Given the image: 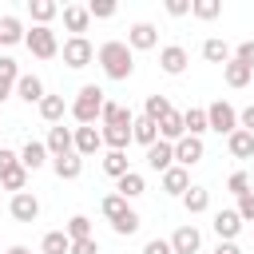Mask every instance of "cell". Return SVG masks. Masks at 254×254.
<instances>
[{
	"label": "cell",
	"mask_w": 254,
	"mask_h": 254,
	"mask_svg": "<svg viewBox=\"0 0 254 254\" xmlns=\"http://www.w3.org/2000/svg\"><path fill=\"white\" fill-rule=\"evenodd\" d=\"M95 60H99V67H103L107 79H131V71H135V52L127 48V40H107V44H99Z\"/></svg>",
	"instance_id": "6da1fadb"
},
{
	"label": "cell",
	"mask_w": 254,
	"mask_h": 254,
	"mask_svg": "<svg viewBox=\"0 0 254 254\" xmlns=\"http://www.w3.org/2000/svg\"><path fill=\"white\" fill-rule=\"evenodd\" d=\"M103 107H107V99H103V87H95V83H83V87L75 91L71 115H75V123H79V127H95V119H103Z\"/></svg>",
	"instance_id": "7a4b0ae2"
},
{
	"label": "cell",
	"mask_w": 254,
	"mask_h": 254,
	"mask_svg": "<svg viewBox=\"0 0 254 254\" xmlns=\"http://www.w3.org/2000/svg\"><path fill=\"white\" fill-rule=\"evenodd\" d=\"M206 123H210V131H218V135H234V131H238V111H234L226 99H218V103L206 107Z\"/></svg>",
	"instance_id": "3957f363"
},
{
	"label": "cell",
	"mask_w": 254,
	"mask_h": 254,
	"mask_svg": "<svg viewBox=\"0 0 254 254\" xmlns=\"http://www.w3.org/2000/svg\"><path fill=\"white\" fill-rule=\"evenodd\" d=\"M24 44H28V52H32L36 60H52V56L60 52V40H56V32H52V28H32Z\"/></svg>",
	"instance_id": "277c9868"
},
{
	"label": "cell",
	"mask_w": 254,
	"mask_h": 254,
	"mask_svg": "<svg viewBox=\"0 0 254 254\" xmlns=\"http://www.w3.org/2000/svg\"><path fill=\"white\" fill-rule=\"evenodd\" d=\"M91 60H95V48H91L87 36H71V40H64V64H67V67H87Z\"/></svg>",
	"instance_id": "5b68a950"
},
{
	"label": "cell",
	"mask_w": 254,
	"mask_h": 254,
	"mask_svg": "<svg viewBox=\"0 0 254 254\" xmlns=\"http://www.w3.org/2000/svg\"><path fill=\"white\" fill-rule=\"evenodd\" d=\"M155 44H159V28L155 24H147V20L131 24V32H127V48L131 52H151Z\"/></svg>",
	"instance_id": "8992f818"
},
{
	"label": "cell",
	"mask_w": 254,
	"mask_h": 254,
	"mask_svg": "<svg viewBox=\"0 0 254 254\" xmlns=\"http://www.w3.org/2000/svg\"><path fill=\"white\" fill-rule=\"evenodd\" d=\"M48 155L52 159H60V155H71L75 151V131H67L64 123H56V127H48Z\"/></svg>",
	"instance_id": "52a82bcc"
},
{
	"label": "cell",
	"mask_w": 254,
	"mask_h": 254,
	"mask_svg": "<svg viewBox=\"0 0 254 254\" xmlns=\"http://www.w3.org/2000/svg\"><path fill=\"white\" fill-rule=\"evenodd\" d=\"M202 155H206V147H202L198 135H183V139L175 143V167H194Z\"/></svg>",
	"instance_id": "ba28073f"
},
{
	"label": "cell",
	"mask_w": 254,
	"mask_h": 254,
	"mask_svg": "<svg viewBox=\"0 0 254 254\" xmlns=\"http://www.w3.org/2000/svg\"><path fill=\"white\" fill-rule=\"evenodd\" d=\"M8 210H12L16 222H36V218H40V198H36L32 190H20V194H12Z\"/></svg>",
	"instance_id": "9c48e42d"
},
{
	"label": "cell",
	"mask_w": 254,
	"mask_h": 254,
	"mask_svg": "<svg viewBox=\"0 0 254 254\" xmlns=\"http://www.w3.org/2000/svg\"><path fill=\"white\" fill-rule=\"evenodd\" d=\"M187 64H190V56H187V48H183V44H167V48L159 52V67H163L167 75H183V71H187Z\"/></svg>",
	"instance_id": "30bf717a"
},
{
	"label": "cell",
	"mask_w": 254,
	"mask_h": 254,
	"mask_svg": "<svg viewBox=\"0 0 254 254\" xmlns=\"http://www.w3.org/2000/svg\"><path fill=\"white\" fill-rule=\"evenodd\" d=\"M198 246H202V234H198V226H190V222L171 234V250H175V254H198Z\"/></svg>",
	"instance_id": "8fae6325"
},
{
	"label": "cell",
	"mask_w": 254,
	"mask_h": 254,
	"mask_svg": "<svg viewBox=\"0 0 254 254\" xmlns=\"http://www.w3.org/2000/svg\"><path fill=\"white\" fill-rule=\"evenodd\" d=\"M210 226H214L218 242H234V238H238V230H242V218H238V210H218Z\"/></svg>",
	"instance_id": "7c38bea8"
},
{
	"label": "cell",
	"mask_w": 254,
	"mask_h": 254,
	"mask_svg": "<svg viewBox=\"0 0 254 254\" xmlns=\"http://www.w3.org/2000/svg\"><path fill=\"white\" fill-rule=\"evenodd\" d=\"M147 167L159 171V175L171 171V167H175V143H163V139H159L155 147H147Z\"/></svg>",
	"instance_id": "4fadbf2b"
},
{
	"label": "cell",
	"mask_w": 254,
	"mask_h": 254,
	"mask_svg": "<svg viewBox=\"0 0 254 254\" xmlns=\"http://www.w3.org/2000/svg\"><path fill=\"white\" fill-rule=\"evenodd\" d=\"M16 95H20L24 103H36V107H40V99H44L48 91H44V79L28 71V75H20V79H16Z\"/></svg>",
	"instance_id": "5bb4252c"
},
{
	"label": "cell",
	"mask_w": 254,
	"mask_h": 254,
	"mask_svg": "<svg viewBox=\"0 0 254 254\" xmlns=\"http://www.w3.org/2000/svg\"><path fill=\"white\" fill-rule=\"evenodd\" d=\"M99 147H103V131H95V127H75V155H79V159L95 155Z\"/></svg>",
	"instance_id": "9a60e30c"
},
{
	"label": "cell",
	"mask_w": 254,
	"mask_h": 254,
	"mask_svg": "<svg viewBox=\"0 0 254 254\" xmlns=\"http://www.w3.org/2000/svg\"><path fill=\"white\" fill-rule=\"evenodd\" d=\"M44 163H48V143L28 139V143H24V151H20V167H24V171H40Z\"/></svg>",
	"instance_id": "2e32d148"
},
{
	"label": "cell",
	"mask_w": 254,
	"mask_h": 254,
	"mask_svg": "<svg viewBox=\"0 0 254 254\" xmlns=\"http://www.w3.org/2000/svg\"><path fill=\"white\" fill-rule=\"evenodd\" d=\"M87 24H91V12H87L83 4H67V8H64V28H67L71 36H83Z\"/></svg>",
	"instance_id": "e0dca14e"
},
{
	"label": "cell",
	"mask_w": 254,
	"mask_h": 254,
	"mask_svg": "<svg viewBox=\"0 0 254 254\" xmlns=\"http://www.w3.org/2000/svg\"><path fill=\"white\" fill-rule=\"evenodd\" d=\"M163 190L183 198V194L190 190V175H187V167H171V171H163Z\"/></svg>",
	"instance_id": "ac0fdd59"
},
{
	"label": "cell",
	"mask_w": 254,
	"mask_h": 254,
	"mask_svg": "<svg viewBox=\"0 0 254 254\" xmlns=\"http://www.w3.org/2000/svg\"><path fill=\"white\" fill-rule=\"evenodd\" d=\"M16 79H20V64H16L12 56H0V103H4L8 95H12Z\"/></svg>",
	"instance_id": "d6986e66"
},
{
	"label": "cell",
	"mask_w": 254,
	"mask_h": 254,
	"mask_svg": "<svg viewBox=\"0 0 254 254\" xmlns=\"http://www.w3.org/2000/svg\"><path fill=\"white\" fill-rule=\"evenodd\" d=\"M131 139L143 143V147H155V143H159V123H151L147 115H139V119L131 123Z\"/></svg>",
	"instance_id": "ffe728a7"
},
{
	"label": "cell",
	"mask_w": 254,
	"mask_h": 254,
	"mask_svg": "<svg viewBox=\"0 0 254 254\" xmlns=\"http://www.w3.org/2000/svg\"><path fill=\"white\" fill-rule=\"evenodd\" d=\"M183 135H187V123H183V115H179V111H171V115L159 123V139H163V143H179Z\"/></svg>",
	"instance_id": "44dd1931"
},
{
	"label": "cell",
	"mask_w": 254,
	"mask_h": 254,
	"mask_svg": "<svg viewBox=\"0 0 254 254\" xmlns=\"http://www.w3.org/2000/svg\"><path fill=\"white\" fill-rule=\"evenodd\" d=\"M52 171L60 175V179H79L83 175V159L71 151V155H60V159H52Z\"/></svg>",
	"instance_id": "7402d4cb"
},
{
	"label": "cell",
	"mask_w": 254,
	"mask_h": 254,
	"mask_svg": "<svg viewBox=\"0 0 254 254\" xmlns=\"http://www.w3.org/2000/svg\"><path fill=\"white\" fill-rule=\"evenodd\" d=\"M226 147H230V155H234V159H250V155H254V135L238 127L234 135H226Z\"/></svg>",
	"instance_id": "603a6c76"
},
{
	"label": "cell",
	"mask_w": 254,
	"mask_h": 254,
	"mask_svg": "<svg viewBox=\"0 0 254 254\" xmlns=\"http://www.w3.org/2000/svg\"><path fill=\"white\" fill-rule=\"evenodd\" d=\"M171 111H175V107H171V99H167V95H147V103H143V115H147L151 123H163Z\"/></svg>",
	"instance_id": "cb8c5ba5"
},
{
	"label": "cell",
	"mask_w": 254,
	"mask_h": 254,
	"mask_svg": "<svg viewBox=\"0 0 254 254\" xmlns=\"http://www.w3.org/2000/svg\"><path fill=\"white\" fill-rule=\"evenodd\" d=\"M135 123V115L123 107V103H111L107 99V107H103V127H131Z\"/></svg>",
	"instance_id": "d4e9b609"
},
{
	"label": "cell",
	"mask_w": 254,
	"mask_h": 254,
	"mask_svg": "<svg viewBox=\"0 0 254 254\" xmlns=\"http://www.w3.org/2000/svg\"><path fill=\"white\" fill-rule=\"evenodd\" d=\"M147 190V183H143V175L139 171H127L119 183H115V194H123V198H139Z\"/></svg>",
	"instance_id": "484cf974"
},
{
	"label": "cell",
	"mask_w": 254,
	"mask_h": 254,
	"mask_svg": "<svg viewBox=\"0 0 254 254\" xmlns=\"http://www.w3.org/2000/svg\"><path fill=\"white\" fill-rule=\"evenodd\" d=\"M183 206H187V214H202V210H210V190H206V187H190V190L183 194Z\"/></svg>",
	"instance_id": "4316f807"
},
{
	"label": "cell",
	"mask_w": 254,
	"mask_h": 254,
	"mask_svg": "<svg viewBox=\"0 0 254 254\" xmlns=\"http://www.w3.org/2000/svg\"><path fill=\"white\" fill-rule=\"evenodd\" d=\"M40 254H71V238L64 230H48L40 242Z\"/></svg>",
	"instance_id": "83f0119b"
},
{
	"label": "cell",
	"mask_w": 254,
	"mask_h": 254,
	"mask_svg": "<svg viewBox=\"0 0 254 254\" xmlns=\"http://www.w3.org/2000/svg\"><path fill=\"white\" fill-rule=\"evenodd\" d=\"M28 12H32V20H36V28H48V20L60 12V4H56V0H28Z\"/></svg>",
	"instance_id": "f1b7e54d"
},
{
	"label": "cell",
	"mask_w": 254,
	"mask_h": 254,
	"mask_svg": "<svg viewBox=\"0 0 254 254\" xmlns=\"http://www.w3.org/2000/svg\"><path fill=\"white\" fill-rule=\"evenodd\" d=\"M222 75H226V83H230V87H246L254 71H250V67L242 64V60H234V56H230V64L222 67Z\"/></svg>",
	"instance_id": "f546056e"
},
{
	"label": "cell",
	"mask_w": 254,
	"mask_h": 254,
	"mask_svg": "<svg viewBox=\"0 0 254 254\" xmlns=\"http://www.w3.org/2000/svg\"><path fill=\"white\" fill-rule=\"evenodd\" d=\"M64 111H67V107H64V95H44V99H40V115H44V123L56 127V123L64 119Z\"/></svg>",
	"instance_id": "4dcf8cb0"
},
{
	"label": "cell",
	"mask_w": 254,
	"mask_h": 254,
	"mask_svg": "<svg viewBox=\"0 0 254 254\" xmlns=\"http://www.w3.org/2000/svg\"><path fill=\"white\" fill-rule=\"evenodd\" d=\"M183 123H187V135H198V139H202V131H210V123H206V107H190V111H183Z\"/></svg>",
	"instance_id": "1f68e13d"
},
{
	"label": "cell",
	"mask_w": 254,
	"mask_h": 254,
	"mask_svg": "<svg viewBox=\"0 0 254 254\" xmlns=\"http://www.w3.org/2000/svg\"><path fill=\"white\" fill-rule=\"evenodd\" d=\"M103 171L119 183V179L131 171V167H127V151H107V155H103Z\"/></svg>",
	"instance_id": "d6a6232c"
},
{
	"label": "cell",
	"mask_w": 254,
	"mask_h": 254,
	"mask_svg": "<svg viewBox=\"0 0 254 254\" xmlns=\"http://www.w3.org/2000/svg\"><path fill=\"white\" fill-rule=\"evenodd\" d=\"M20 40H28L24 24H20L16 16H4V20H0V44H20Z\"/></svg>",
	"instance_id": "836d02e7"
},
{
	"label": "cell",
	"mask_w": 254,
	"mask_h": 254,
	"mask_svg": "<svg viewBox=\"0 0 254 254\" xmlns=\"http://www.w3.org/2000/svg\"><path fill=\"white\" fill-rule=\"evenodd\" d=\"M103 143H107L111 151H127V143H131V127H103Z\"/></svg>",
	"instance_id": "e575fe53"
},
{
	"label": "cell",
	"mask_w": 254,
	"mask_h": 254,
	"mask_svg": "<svg viewBox=\"0 0 254 254\" xmlns=\"http://www.w3.org/2000/svg\"><path fill=\"white\" fill-rule=\"evenodd\" d=\"M0 187H4V190H12V194H20V190L28 187V171H24V167L4 171V175H0Z\"/></svg>",
	"instance_id": "d590c367"
},
{
	"label": "cell",
	"mask_w": 254,
	"mask_h": 254,
	"mask_svg": "<svg viewBox=\"0 0 254 254\" xmlns=\"http://www.w3.org/2000/svg\"><path fill=\"white\" fill-rule=\"evenodd\" d=\"M99 210H103V218H111V222H115V218H119V214H127L131 206H127V198H123V194H103Z\"/></svg>",
	"instance_id": "8d00e7d4"
},
{
	"label": "cell",
	"mask_w": 254,
	"mask_h": 254,
	"mask_svg": "<svg viewBox=\"0 0 254 254\" xmlns=\"http://www.w3.org/2000/svg\"><path fill=\"white\" fill-rule=\"evenodd\" d=\"M64 234H67L71 242H79V238H91V218H87V214H71Z\"/></svg>",
	"instance_id": "74e56055"
},
{
	"label": "cell",
	"mask_w": 254,
	"mask_h": 254,
	"mask_svg": "<svg viewBox=\"0 0 254 254\" xmlns=\"http://www.w3.org/2000/svg\"><path fill=\"white\" fill-rule=\"evenodd\" d=\"M202 56H206L210 64H222V67L230 64V48H226L222 40H206V44H202Z\"/></svg>",
	"instance_id": "f35d334b"
},
{
	"label": "cell",
	"mask_w": 254,
	"mask_h": 254,
	"mask_svg": "<svg viewBox=\"0 0 254 254\" xmlns=\"http://www.w3.org/2000/svg\"><path fill=\"white\" fill-rule=\"evenodd\" d=\"M190 12H194L198 20H214V16L222 12V4H218V0H194V4H190Z\"/></svg>",
	"instance_id": "ab89813d"
},
{
	"label": "cell",
	"mask_w": 254,
	"mask_h": 254,
	"mask_svg": "<svg viewBox=\"0 0 254 254\" xmlns=\"http://www.w3.org/2000/svg\"><path fill=\"white\" fill-rule=\"evenodd\" d=\"M111 230H115V234H135V230H139V214H135V210L119 214V218L111 222Z\"/></svg>",
	"instance_id": "60d3db41"
},
{
	"label": "cell",
	"mask_w": 254,
	"mask_h": 254,
	"mask_svg": "<svg viewBox=\"0 0 254 254\" xmlns=\"http://www.w3.org/2000/svg\"><path fill=\"white\" fill-rule=\"evenodd\" d=\"M226 190H230V194H238V198H242V194H246V190H250V175H246V171H234V175H230V179H226Z\"/></svg>",
	"instance_id": "b9f144b4"
},
{
	"label": "cell",
	"mask_w": 254,
	"mask_h": 254,
	"mask_svg": "<svg viewBox=\"0 0 254 254\" xmlns=\"http://www.w3.org/2000/svg\"><path fill=\"white\" fill-rule=\"evenodd\" d=\"M87 12H91V20H107V16H115V0H91Z\"/></svg>",
	"instance_id": "7bdbcfd3"
},
{
	"label": "cell",
	"mask_w": 254,
	"mask_h": 254,
	"mask_svg": "<svg viewBox=\"0 0 254 254\" xmlns=\"http://www.w3.org/2000/svg\"><path fill=\"white\" fill-rule=\"evenodd\" d=\"M234 210H238V218H242V222H254V190H246V194L238 198V206H234Z\"/></svg>",
	"instance_id": "ee69618b"
},
{
	"label": "cell",
	"mask_w": 254,
	"mask_h": 254,
	"mask_svg": "<svg viewBox=\"0 0 254 254\" xmlns=\"http://www.w3.org/2000/svg\"><path fill=\"white\" fill-rule=\"evenodd\" d=\"M234 60H242V64L254 71V40H242V44L234 48Z\"/></svg>",
	"instance_id": "f6af8a7d"
},
{
	"label": "cell",
	"mask_w": 254,
	"mask_h": 254,
	"mask_svg": "<svg viewBox=\"0 0 254 254\" xmlns=\"http://www.w3.org/2000/svg\"><path fill=\"white\" fill-rule=\"evenodd\" d=\"M143 254H175V250H171V238H151L143 246Z\"/></svg>",
	"instance_id": "bcb514c9"
},
{
	"label": "cell",
	"mask_w": 254,
	"mask_h": 254,
	"mask_svg": "<svg viewBox=\"0 0 254 254\" xmlns=\"http://www.w3.org/2000/svg\"><path fill=\"white\" fill-rule=\"evenodd\" d=\"M71 254H99V242L95 238H79V242H71Z\"/></svg>",
	"instance_id": "7dc6e473"
},
{
	"label": "cell",
	"mask_w": 254,
	"mask_h": 254,
	"mask_svg": "<svg viewBox=\"0 0 254 254\" xmlns=\"http://www.w3.org/2000/svg\"><path fill=\"white\" fill-rule=\"evenodd\" d=\"M12 167H20V155H16V151H8V147H0V175H4V171H12Z\"/></svg>",
	"instance_id": "c3c4849f"
},
{
	"label": "cell",
	"mask_w": 254,
	"mask_h": 254,
	"mask_svg": "<svg viewBox=\"0 0 254 254\" xmlns=\"http://www.w3.org/2000/svg\"><path fill=\"white\" fill-rule=\"evenodd\" d=\"M167 12L171 16H187L190 12V0H167Z\"/></svg>",
	"instance_id": "681fc988"
},
{
	"label": "cell",
	"mask_w": 254,
	"mask_h": 254,
	"mask_svg": "<svg viewBox=\"0 0 254 254\" xmlns=\"http://www.w3.org/2000/svg\"><path fill=\"white\" fill-rule=\"evenodd\" d=\"M238 127H242V131H250V135H254V103H250V107H246V111H242V115H238Z\"/></svg>",
	"instance_id": "f907efd6"
},
{
	"label": "cell",
	"mask_w": 254,
	"mask_h": 254,
	"mask_svg": "<svg viewBox=\"0 0 254 254\" xmlns=\"http://www.w3.org/2000/svg\"><path fill=\"white\" fill-rule=\"evenodd\" d=\"M214 254H242V250H238L234 242H218V246H214Z\"/></svg>",
	"instance_id": "816d5d0a"
},
{
	"label": "cell",
	"mask_w": 254,
	"mask_h": 254,
	"mask_svg": "<svg viewBox=\"0 0 254 254\" xmlns=\"http://www.w3.org/2000/svg\"><path fill=\"white\" fill-rule=\"evenodd\" d=\"M8 254H32V250H28V246H20V242H16V246H8Z\"/></svg>",
	"instance_id": "f5cc1de1"
}]
</instances>
